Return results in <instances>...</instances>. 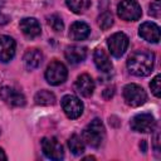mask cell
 I'll list each match as a JSON object with an SVG mask.
<instances>
[{
  "instance_id": "1",
  "label": "cell",
  "mask_w": 161,
  "mask_h": 161,
  "mask_svg": "<svg viewBox=\"0 0 161 161\" xmlns=\"http://www.w3.org/2000/svg\"><path fill=\"white\" fill-rule=\"evenodd\" d=\"M155 63L153 53L148 50H136L127 59V69L136 77H145L152 72Z\"/></svg>"
},
{
  "instance_id": "2",
  "label": "cell",
  "mask_w": 161,
  "mask_h": 161,
  "mask_svg": "<svg viewBox=\"0 0 161 161\" xmlns=\"http://www.w3.org/2000/svg\"><path fill=\"white\" fill-rule=\"evenodd\" d=\"M104 126L103 122L99 118H94L93 121H91L87 127L83 130L82 132V140L86 145L91 146V147H99L103 142L104 138Z\"/></svg>"
},
{
  "instance_id": "3",
  "label": "cell",
  "mask_w": 161,
  "mask_h": 161,
  "mask_svg": "<svg viewBox=\"0 0 161 161\" xmlns=\"http://www.w3.org/2000/svg\"><path fill=\"white\" fill-rule=\"evenodd\" d=\"M117 14L122 20L135 21L141 18L142 10L136 0H121L117 5Z\"/></svg>"
},
{
  "instance_id": "4",
  "label": "cell",
  "mask_w": 161,
  "mask_h": 161,
  "mask_svg": "<svg viewBox=\"0 0 161 161\" xmlns=\"http://www.w3.org/2000/svg\"><path fill=\"white\" fill-rule=\"evenodd\" d=\"M68 77V69L67 67L58 60H53L45 70V79L52 86H59L62 84Z\"/></svg>"
},
{
  "instance_id": "5",
  "label": "cell",
  "mask_w": 161,
  "mask_h": 161,
  "mask_svg": "<svg viewBox=\"0 0 161 161\" xmlns=\"http://www.w3.org/2000/svg\"><path fill=\"white\" fill-rule=\"evenodd\" d=\"M123 98L128 106L138 107L146 102L147 94L141 86L136 83H130L123 88Z\"/></svg>"
},
{
  "instance_id": "6",
  "label": "cell",
  "mask_w": 161,
  "mask_h": 161,
  "mask_svg": "<svg viewBox=\"0 0 161 161\" xmlns=\"http://www.w3.org/2000/svg\"><path fill=\"white\" fill-rule=\"evenodd\" d=\"M128 44H130L128 36L125 33H121V31L112 34L108 38V42H107V45H108V49H109L111 54L116 58H119L125 54V52L128 48Z\"/></svg>"
},
{
  "instance_id": "7",
  "label": "cell",
  "mask_w": 161,
  "mask_h": 161,
  "mask_svg": "<svg viewBox=\"0 0 161 161\" xmlns=\"http://www.w3.org/2000/svg\"><path fill=\"white\" fill-rule=\"evenodd\" d=\"M62 103V108L65 113V116L68 118H72V119H75L78 118L82 113H83V103L82 101L73 96V94H67L62 98L60 101Z\"/></svg>"
},
{
  "instance_id": "8",
  "label": "cell",
  "mask_w": 161,
  "mask_h": 161,
  "mask_svg": "<svg viewBox=\"0 0 161 161\" xmlns=\"http://www.w3.org/2000/svg\"><path fill=\"white\" fill-rule=\"evenodd\" d=\"M42 150L43 153L54 161H59L64 157L63 146L55 137H44L42 140Z\"/></svg>"
},
{
  "instance_id": "9",
  "label": "cell",
  "mask_w": 161,
  "mask_h": 161,
  "mask_svg": "<svg viewBox=\"0 0 161 161\" xmlns=\"http://www.w3.org/2000/svg\"><path fill=\"white\" fill-rule=\"evenodd\" d=\"M130 125L133 131L147 133V132H152V130L156 126V121L151 113H138L135 117H132Z\"/></svg>"
},
{
  "instance_id": "10",
  "label": "cell",
  "mask_w": 161,
  "mask_h": 161,
  "mask_svg": "<svg viewBox=\"0 0 161 161\" xmlns=\"http://www.w3.org/2000/svg\"><path fill=\"white\" fill-rule=\"evenodd\" d=\"M0 98L11 107H23L25 104L24 94L18 89L8 86L0 88Z\"/></svg>"
},
{
  "instance_id": "11",
  "label": "cell",
  "mask_w": 161,
  "mask_h": 161,
  "mask_svg": "<svg viewBox=\"0 0 161 161\" xmlns=\"http://www.w3.org/2000/svg\"><path fill=\"white\" fill-rule=\"evenodd\" d=\"M15 40L9 35H0V62L8 63L15 55Z\"/></svg>"
},
{
  "instance_id": "12",
  "label": "cell",
  "mask_w": 161,
  "mask_h": 161,
  "mask_svg": "<svg viewBox=\"0 0 161 161\" xmlns=\"http://www.w3.org/2000/svg\"><path fill=\"white\" fill-rule=\"evenodd\" d=\"M74 89L78 94L83 96V97H91L94 91V80L92 79V77L89 74L83 73V74L78 75L75 83H74Z\"/></svg>"
},
{
  "instance_id": "13",
  "label": "cell",
  "mask_w": 161,
  "mask_h": 161,
  "mask_svg": "<svg viewBox=\"0 0 161 161\" xmlns=\"http://www.w3.org/2000/svg\"><path fill=\"white\" fill-rule=\"evenodd\" d=\"M138 34L142 39L150 43H158L160 40V28L152 21H145L138 28Z\"/></svg>"
},
{
  "instance_id": "14",
  "label": "cell",
  "mask_w": 161,
  "mask_h": 161,
  "mask_svg": "<svg viewBox=\"0 0 161 161\" xmlns=\"http://www.w3.org/2000/svg\"><path fill=\"white\" fill-rule=\"evenodd\" d=\"M19 26H20V30L23 31V34L28 38H35V36L40 35V33H42L40 24L35 18L21 19L19 23Z\"/></svg>"
},
{
  "instance_id": "15",
  "label": "cell",
  "mask_w": 161,
  "mask_h": 161,
  "mask_svg": "<svg viewBox=\"0 0 161 161\" xmlns=\"http://www.w3.org/2000/svg\"><path fill=\"white\" fill-rule=\"evenodd\" d=\"M91 34V28L84 21H75L69 28V38L72 40H84Z\"/></svg>"
},
{
  "instance_id": "16",
  "label": "cell",
  "mask_w": 161,
  "mask_h": 161,
  "mask_svg": "<svg viewBox=\"0 0 161 161\" xmlns=\"http://www.w3.org/2000/svg\"><path fill=\"white\" fill-rule=\"evenodd\" d=\"M64 55L69 63L77 64L86 59L87 57V48L82 45H70L65 49Z\"/></svg>"
},
{
  "instance_id": "17",
  "label": "cell",
  "mask_w": 161,
  "mask_h": 161,
  "mask_svg": "<svg viewBox=\"0 0 161 161\" xmlns=\"http://www.w3.org/2000/svg\"><path fill=\"white\" fill-rule=\"evenodd\" d=\"M93 60H94V64H96L97 69L103 72V73H107V72H109L112 69V62H111L108 54L101 48H97L94 50Z\"/></svg>"
},
{
  "instance_id": "18",
  "label": "cell",
  "mask_w": 161,
  "mask_h": 161,
  "mask_svg": "<svg viewBox=\"0 0 161 161\" xmlns=\"http://www.w3.org/2000/svg\"><path fill=\"white\" fill-rule=\"evenodd\" d=\"M42 60H43V53L36 48L28 49L24 54V64L30 70L38 68L42 64Z\"/></svg>"
},
{
  "instance_id": "19",
  "label": "cell",
  "mask_w": 161,
  "mask_h": 161,
  "mask_svg": "<svg viewBox=\"0 0 161 161\" xmlns=\"http://www.w3.org/2000/svg\"><path fill=\"white\" fill-rule=\"evenodd\" d=\"M34 101L36 104L39 106H52L55 103V96L54 93H52L50 91H47V89H42L39 91L35 97H34Z\"/></svg>"
},
{
  "instance_id": "20",
  "label": "cell",
  "mask_w": 161,
  "mask_h": 161,
  "mask_svg": "<svg viewBox=\"0 0 161 161\" xmlns=\"http://www.w3.org/2000/svg\"><path fill=\"white\" fill-rule=\"evenodd\" d=\"M68 147H69L70 152L75 156H79L84 152V142H83L82 137L78 135H72L68 138Z\"/></svg>"
},
{
  "instance_id": "21",
  "label": "cell",
  "mask_w": 161,
  "mask_h": 161,
  "mask_svg": "<svg viewBox=\"0 0 161 161\" xmlns=\"http://www.w3.org/2000/svg\"><path fill=\"white\" fill-rule=\"evenodd\" d=\"M67 6L75 14H82L91 6V0H65Z\"/></svg>"
},
{
  "instance_id": "22",
  "label": "cell",
  "mask_w": 161,
  "mask_h": 161,
  "mask_svg": "<svg viewBox=\"0 0 161 161\" xmlns=\"http://www.w3.org/2000/svg\"><path fill=\"white\" fill-rule=\"evenodd\" d=\"M48 24L54 31H62L64 28L63 20L58 14H52L50 16H48Z\"/></svg>"
},
{
  "instance_id": "23",
  "label": "cell",
  "mask_w": 161,
  "mask_h": 161,
  "mask_svg": "<svg viewBox=\"0 0 161 161\" xmlns=\"http://www.w3.org/2000/svg\"><path fill=\"white\" fill-rule=\"evenodd\" d=\"M98 25L101 29L103 30H107L108 28H111L113 25V18H112V14L108 13V11H104L103 14H101V16L98 18Z\"/></svg>"
},
{
  "instance_id": "24",
  "label": "cell",
  "mask_w": 161,
  "mask_h": 161,
  "mask_svg": "<svg viewBox=\"0 0 161 161\" xmlns=\"http://www.w3.org/2000/svg\"><path fill=\"white\" fill-rule=\"evenodd\" d=\"M150 88H151L153 96L158 98L160 94H161V75H160V74H157V75L151 80V83H150Z\"/></svg>"
},
{
  "instance_id": "25",
  "label": "cell",
  "mask_w": 161,
  "mask_h": 161,
  "mask_svg": "<svg viewBox=\"0 0 161 161\" xmlns=\"http://www.w3.org/2000/svg\"><path fill=\"white\" fill-rule=\"evenodd\" d=\"M161 0H155L153 3H151L150 5V10H148V14L153 18H160L161 15V5H160Z\"/></svg>"
},
{
  "instance_id": "26",
  "label": "cell",
  "mask_w": 161,
  "mask_h": 161,
  "mask_svg": "<svg viewBox=\"0 0 161 161\" xmlns=\"http://www.w3.org/2000/svg\"><path fill=\"white\" fill-rule=\"evenodd\" d=\"M8 157H6V155H5V152H4V150L0 147V161H5Z\"/></svg>"
},
{
  "instance_id": "27",
  "label": "cell",
  "mask_w": 161,
  "mask_h": 161,
  "mask_svg": "<svg viewBox=\"0 0 161 161\" xmlns=\"http://www.w3.org/2000/svg\"><path fill=\"white\" fill-rule=\"evenodd\" d=\"M155 150L158 151V133H156L155 136Z\"/></svg>"
},
{
  "instance_id": "28",
  "label": "cell",
  "mask_w": 161,
  "mask_h": 161,
  "mask_svg": "<svg viewBox=\"0 0 161 161\" xmlns=\"http://www.w3.org/2000/svg\"><path fill=\"white\" fill-rule=\"evenodd\" d=\"M0 132H1V131H0Z\"/></svg>"
}]
</instances>
